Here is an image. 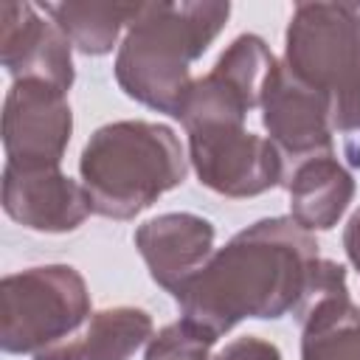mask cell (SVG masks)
Masks as SVG:
<instances>
[{
	"label": "cell",
	"instance_id": "6da1fadb",
	"mask_svg": "<svg viewBox=\"0 0 360 360\" xmlns=\"http://www.w3.org/2000/svg\"><path fill=\"white\" fill-rule=\"evenodd\" d=\"M318 242L292 217L259 219L174 292L183 321L219 340L245 318L295 312L318 267Z\"/></svg>",
	"mask_w": 360,
	"mask_h": 360
},
{
	"label": "cell",
	"instance_id": "7a4b0ae2",
	"mask_svg": "<svg viewBox=\"0 0 360 360\" xmlns=\"http://www.w3.org/2000/svg\"><path fill=\"white\" fill-rule=\"evenodd\" d=\"M228 14V3H141L115 59L124 93L180 118L194 84L188 68L217 39Z\"/></svg>",
	"mask_w": 360,
	"mask_h": 360
},
{
	"label": "cell",
	"instance_id": "3957f363",
	"mask_svg": "<svg viewBox=\"0 0 360 360\" xmlns=\"http://www.w3.org/2000/svg\"><path fill=\"white\" fill-rule=\"evenodd\" d=\"M82 186L101 217L132 219L186 180L177 135L152 121H115L96 129L79 160Z\"/></svg>",
	"mask_w": 360,
	"mask_h": 360
},
{
	"label": "cell",
	"instance_id": "277c9868",
	"mask_svg": "<svg viewBox=\"0 0 360 360\" xmlns=\"http://www.w3.org/2000/svg\"><path fill=\"white\" fill-rule=\"evenodd\" d=\"M90 318L84 278L68 264L11 273L0 284V346L8 354H39L73 338Z\"/></svg>",
	"mask_w": 360,
	"mask_h": 360
},
{
	"label": "cell",
	"instance_id": "5b68a950",
	"mask_svg": "<svg viewBox=\"0 0 360 360\" xmlns=\"http://www.w3.org/2000/svg\"><path fill=\"white\" fill-rule=\"evenodd\" d=\"M284 68L332 101L360 68V6L298 3L287 28Z\"/></svg>",
	"mask_w": 360,
	"mask_h": 360
},
{
	"label": "cell",
	"instance_id": "8992f818",
	"mask_svg": "<svg viewBox=\"0 0 360 360\" xmlns=\"http://www.w3.org/2000/svg\"><path fill=\"white\" fill-rule=\"evenodd\" d=\"M188 132V160L202 186L225 197H256L284 183L287 166L270 138L253 135L245 124H194Z\"/></svg>",
	"mask_w": 360,
	"mask_h": 360
},
{
	"label": "cell",
	"instance_id": "52a82bcc",
	"mask_svg": "<svg viewBox=\"0 0 360 360\" xmlns=\"http://www.w3.org/2000/svg\"><path fill=\"white\" fill-rule=\"evenodd\" d=\"M68 93L42 79H17L3 104V146L11 166L59 169L70 141Z\"/></svg>",
	"mask_w": 360,
	"mask_h": 360
},
{
	"label": "cell",
	"instance_id": "ba28073f",
	"mask_svg": "<svg viewBox=\"0 0 360 360\" xmlns=\"http://www.w3.org/2000/svg\"><path fill=\"white\" fill-rule=\"evenodd\" d=\"M262 121L273 146L281 152L287 172L315 155H332V104L329 96L292 76L284 62H273L264 76ZM287 177V174H284Z\"/></svg>",
	"mask_w": 360,
	"mask_h": 360
},
{
	"label": "cell",
	"instance_id": "9c48e42d",
	"mask_svg": "<svg viewBox=\"0 0 360 360\" xmlns=\"http://www.w3.org/2000/svg\"><path fill=\"white\" fill-rule=\"evenodd\" d=\"M273 53L264 39L242 34L217 59L214 70L194 79L180 110L183 127L194 124H245V115L259 104L262 84L273 68Z\"/></svg>",
	"mask_w": 360,
	"mask_h": 360
},
{
	"label": "cell",
	"instance_id": "30bf717a",
	"mask_svg": "<svg viewBox=\"0 0 360 360\" xmlns=\"http://www.w3.org/2000/svg\"><path fill=\"white\" fill-rule=\"evenodd\" d=\"M301 360H360V307L349 298L346 270L321 259L301 307Z\"/></svg>",
	"mask_w": 360,
	"mask_h": 360
},
{
	"label": "cell",
	"instance_id": "8fae6325",
	"mask_svg": "<svg viewBox=\"0 0 360 360\" xmlns=\"http://www.w3.org/2000/svg\"><path fill=\"white\" fill-rule=\"evenodd\" d=\"M0 62L17 79H42L59 90L73 84L70 39L31 3H0Z\"/></svg>",
	"mask_w": 360,
	"mask_h": 360
},
{
	"label": "cell",
	"instance_id": "7c38bea8",
	"mask_svg": "<svg viewBox=\"0 0 360 360\" xmlns=\"http://www.w3.org/2000/svg\"><path fill=\"white\" fill-rule=\"evenodd\" d=\"M3 208L14 222L45 233L73 231L93 211L84 186L59 169H20L11 163L3 172Z\"/></svg>",
	"mask_w": 360,
	"mask_h": 360
},
{
	"label": "cell",
	"instance_id": "4fadbf2b",
	"mask_svg": "<svg viewBox=\"0 0 360 360\" xmlns=\"http://www.w3.org/2000/svg\"><path fill=\"white\" fill-rule=\"evenodd\" d=\"M152 278L172 295L211 259L214 225L197 214H160L135 231Z\"/></svg>",
	"mask_w": 360,
	"mask_h": 360
},
{
	"label": "cell",
	"instance_id": "5bb4252c",
	"mask_svg": "<svg viewBox=\"0 0 360 360\" xmlns=\"http://www.w3.org/2000/svg\"><path fill=\"white\" fill-rule=\"evenodd\" d=\"M284 186L290 191L292 219L304 231H329L354 197V180L335 155H315L295 163Z\"/></svg>",
	"mask_w": 360,
	"mask_h": 360
},
{
	"label": "cell",
	"instance_id": "9a60e30c",
	"mask_svg": "<svg viewBox=\"0 0 360 360\" xmlns=\"http://www.w3.org/2000/svg\"><path fill=\"white\" fill-rule=\"evenodd\" d=\"M146 340H152V318L135 307H112L93 312L73 338L34 360H129Z\"/></svg>",
	"mask_w": 360,
	"mask_h": 360
},
{
	"label": "cell",
	"instance_id": "2e32d148",
	"mask_svg": "<svg viewBox=\"0 0 360 360\" xmlns=\"http://www.w3.org/2000/svg\"><path fill=\"white\" fill-rule=\"evenodd\" d=\"M59 31L82 53L101 56L110 53L121 28H127L141 3H42L39 6Z\"/></svg>",
	"mask_w": 360,
	"mask_h": 360
},
{
	"label": "cell",
	"instance_id": "e0dca14e",
	"mask_svg": "<svg viewBox=\"0 0 360 360\" xmlns=\"http://www.w3.org/2000/svg\"><path fill=\"white\" fill-rule=\"evenodd\" d=\"M211 340L205 332L191 326L188 321H177L163 326L146 346L143 360H211Z\"/></svg>",
	"mask_w": 360,
	"mask_h": 360
},
{
	"label": "cell",
	"instance_id": "ac0fdd59",
	"mask_svg": "<svg viewBox=\"0 0 360 360\" xmlns=\"http://www.w3.org/2000/svg\"><path fill=\"white\" fill-rule=\"evenodd\" d=\"M332 132L343 135V149L352 166H360V68L332 96Z\"/></svg>",
	"mask_w": 360,
	"mask_h": 360
},
{
	"label": "cell",
	"instance_id": "d6986e66",
	"mask_svg": "<svg viewBox=\"0 0 360 360\" xmlns=\"http://www.w3.org/2000/svg\"><path fill=\"white\" fill-rule=\"evenodd\" d=\"M214 360H281V354L273 343L253 338V335H245V338L231 340Z\"/></svg>",
	"mask_w": 360,
	"mask_h": 360
},
{
	"label": "cell",
	"instance_id": "ffe728a7",
	"mask_svg": "<svg viewBox=\"0 0 360 360\" xmlns=\"http://www.w3.org/2000/svg\"><path fill=\"white\" fill-rule=\"evenodd\" d=\"M343 248H346V256L349 262L360 270V208L352 214L349 225H346V233H343Z\"/></svg>",
	"mask_w": 360,
	"mask_h": 360
}]
</instances>
